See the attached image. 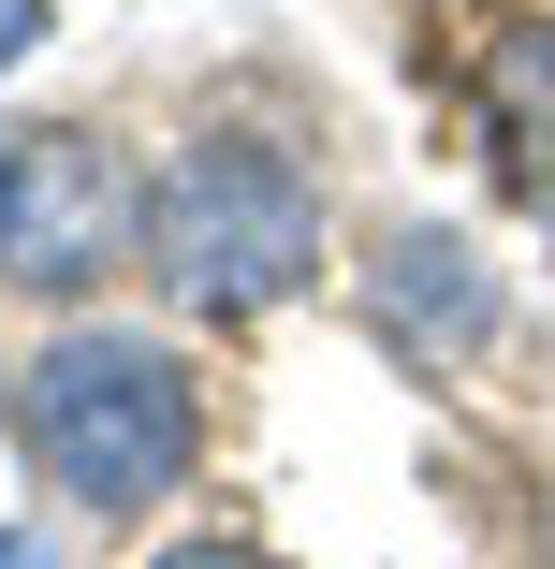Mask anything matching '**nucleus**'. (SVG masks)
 Wrapping results in <instances>:
<instances>
[{"label":"nucleus","instance_id":"obj_1","mask_svg":"<svg viewBox=\"0 0 555 569\" xmlns=\"http://www.w3.org/2000/svg\"><path fill=\"white\" fill-rule=\"evenodd\" d=\"M0 423L16 452L73 497V511H161L190 468H205V380L161 351V336H118V321H59L44 351L0 380Z\"/></svg>","mask_w":555,"mask_h":569},{"label":"nucleus","instance_id":"obj_7","mask_svg":"<svg viewBox=\"0 0 555 569\" xmlns=\"http://www.w3.org/2000/svg\"><path fill=\"white\" fill-rule=\"evenodd\" d=\"M161 569H278V555H264V540H176Z\"/></svg>","mask_w":555,"mask_h":569},{"label":"nucleus","instance_id":"obj_4","mask_svg":"<svg viewBox=\"0 0 555 569\" xmlns=\"http://www.w3.org/2000/svg\"><path fill=\"white\" fill-rule=\"evenodd\" d=\"M132 219H147V190H118V161H102L88 132H30V249H16V278H30V292L102 278Z\"/></svg>","mask_w":555,"mask_h":569},{"label":"nucleus","instance_id":"obj_5","mask_svg":"<svg viewBox=\"0 0 555 569\" xmlns=\"http://www.w3.org/2000/svg\"><path fill=\"white\" fill-rule=\"evenodd\" d=\"M468 118H483V147H497V190L541 219V249H555V16L483 30V59H468Z\"/></svg>","mask_w":555,"mask_h":569},{"label":"nucleus","instance_id":"obj_2","mask_svg":"<svg viewBox=\"0 0 555 569\" xmlns=\"http://www.w3.org/2000/svg\"><path fill=\"white\" fill-rule=\"evenodd\" d=\"M132 249L161 263L176 307L205 321H264L321 278V176L278 147V132H190L161 176H147V219H132Z\"/></svg>","mask_w":555,"mask_h":569},{"label":"nucleus","instance_id":"obj_8","mask_svg":"<svg viewBox=\"0 0 555 569\" xmlns=\"http://www.w3.org/2000/svg\"><path fill=\"white\" fill-rule=\"evenodd\" d=\"M30 44H44V0H0V73H16Z\"/></svg>","mask_w":555,"mask_h":569},{"label":"nucleus","instance_id":"obj_6","mask_svg":"<svg viewBox=\"0 0 555 569\" xmlns=\"http://www.w3.org/2000/svg\"><path fill=\"white\" fill-rule=\"evenodd\" d=\"M16 249H30V132H0V278H16Z\"/></svg>","mask_w":555,"mask_h":569},{"label":"nucleus","instance_id":"obj_3","mask_svg":"<svg viewBox=\"0 0 555 569\" xmlns=\"http://www.w3.org/2000/svg\"><path fill=\"white\" fill-rule=\"evenodd\" d=\"M366 321H380L395 366H468L483 336H497V278H483L468 234L409 219V234H380V263H366Z\"/></svg>","mask_w":555,"mask_h":569},{"label":"nucleus","instance_id":"obj_9","mask_svg":"<svg viewBox=\"0 0 555 569\" xmlns=\"http://www.w3.org/2000/svg\"><path fill=\"white\" fill-rule=\"evenodd\" d=\"M0 569H59V540L44 526H0Z\"/></svg>","mask_w":555,"mask_h":569}]
</instances>
